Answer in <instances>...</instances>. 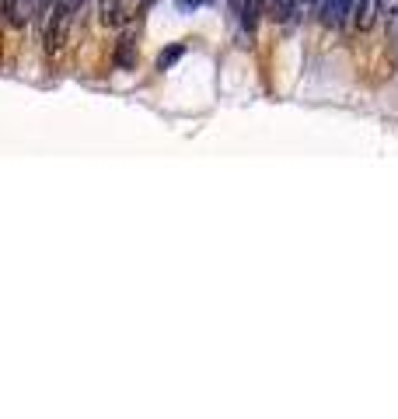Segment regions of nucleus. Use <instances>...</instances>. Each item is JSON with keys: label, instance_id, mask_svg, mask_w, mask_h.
<instances>
[{"label": "nucleus", "instance_id": "nucleus-1", "mask_svg": "<svg viewBox=\"0 0 398 419\" xmlns=\"http://www.w3.org/2000/svg\"><path fill=\"white\" fill-rule=\"evenodd\" d=\"M353 7H357V0H325V7H321L318 18L328 25V28H343V25H350Z\"/></svg>", "mask_w": 398, "mask_h": 419}, {"label": "nucleus", "instance_id": "nucleus-2", "mask_svg": "<svg viewBox=\"0 0 398 419\" xmlns=\"http://www.w3.org/2000/svg\"><path fill=\"white\" fill-rule=\"evenodd\" d=\"M49 4H53V0H11L4 14H7V21H11V25H25V21H28L32 14L45 11Z\"/></svg>", "mask_w": 398, "mask_h": 419}, {"label": "nucleus", "instance_id": "nucleus-3", "mask_svg": "<svg viewBox=\"0 0 398 419\" xmlns=\"http://www.w3.org/2000/svg\"><path fill=\"white\" fill-rule=\"evenodd\" d=\"M377 7H381V0H357V7H353V28H357L360 36L363 32H370L374 25H377Z\"/></svg>", "mask_w": 398, "mask_h": 419}, {"label": "nucleus", "instance_id": "nucleus-4", "mask_svg": "<svg viewBox=\"0 0 398 419\" xmlns=\"http://www.w3.org/2000/svg\"><path fill=\"white\" fill-rule=\"evenodd\" d=\"M262 11H266V0H241L238 25H241V32H244V36H255V25H259Z\"/></svg>", "mask_w": 398, "mask_h": 419}, {"label": "nucleus", "instance_id": "nucleus-5", "mask_svg": "<svg viewBox=\"0 0 398 419\" xmlns=\"http://www.w3.org/2000/svg\"><path fill=\"white\" fill-rule=\"evenodd\" d=\"M136 63V28H129L116 45V67H133Z\"/></svg>", "mask_w": 398, "mask_h": 419}, {"label": "nucleus", "instance_id": "nucleus-6", "mask_svg": "<svg viewBox=\"0 0 398 419\" xmlns=\"http://www.w3.org/2000/svg\"><path fill=\"white\" fill-rule=\"evenodd\" d=\"M182 56H185V42H171V45H164L161 56H158V70H171Z\"/></svg>", "mask_w": 398, "mask_h": 419}, {"label": "nucleus", "instance_id": "nucleus-7", "mask_svg": "<svg viewBox=\"0 0 398 419\" xmlns=\"http://www.w3.org/2000/svg\"><path fill=\"white\" fill-rule=\"evenodd\" d=\"M273 18H276L279 25H286V21H297V0H273Z\"/></svg>", "mask_w": 398, "mask_h": 419}, {"label": "nucleus", "instance_id": "nucleus-8", "mask_svg": "<svg viewBox=\"0 0 398 419\" xmlns=\"http://www.w3.org/2000/svg\"><path fill=\"white\" fill-rule=\"evenodd\" d=\"M203 4H210V0H175V7H178V11H185V14H193V11H199Z\"/></svg>", "mask_w": 398, "mask_h": 419}, {"label": "nucleus", "instance_id": "nucleus-9", "mask_svg": "<svg viewBox=\"0 0 398 419\" xmlns=\"http://www.w3.org/2000/svg\"><path fill=\"white\" fill-rule=\"evenodd\" d=\"M7 4H11V0H0V14H4V11H7Z\"/></svg>", "mask_w": 398, "mask_h": 419}, {"label": "nucleus", "instance_id": "nucleus-10", "mask_svg": "<svg viewBox=\"0 0 398 419\" xmlns=\"http://www.w3.org/2000/svg\"><path fill=\"white\" fill-rule=\"evenodd\" d=\"M266 7H273V0H266Z\"/></svg>", "mask_w": 398, "mask_h": 419}]
</instances>
